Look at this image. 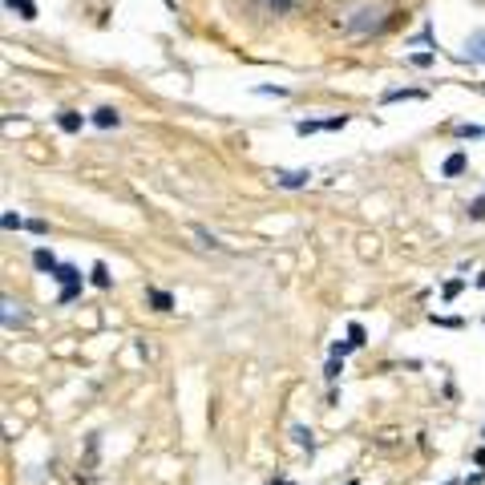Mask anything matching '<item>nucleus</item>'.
I'll use <instances>...</instances> for the list:
<instances>
[{
    "label": "nucleus",
    "instance_id": "nucleus-24",
    "mask_svg": "<svg viewBox=\"0 0 485 485\" xmlns=\"http://www.w3.org/2000/svg\"><path fill=\"white\" fill-rule=\"evenodd\" d=\"M275 485H291V482H275Z\"/></svg>",
    "mask_w": 485,
    "mask_h": 485
},
{
    "label": "nucleus",
    "instance_id": "nucleus-7",
    "mask_svg": "<svg viewBox=\"0 0 485 485\" xmlns=\"http://www.w3.org/2000/svg\"><path fill=\"white\" fill-rule=\"evenodd\" d=\"M57 126H61L65 134H81V126H85V117H81V114H73V110H65V114L57 117Z\"/></svg>",
    "mask_w": 485,
    "mask_h": 485
},
{
    "label": "nucleus",
    "instance_id": "nucleus-5",
    "mask_svg": "<svg viewBox=\"0 0 485 485\" xmlns=\"http://www.w3.org/2000/svg\"><path fill=\"white\" fill-rule=\"evenodd\" d=\"M33 263H37V271H49V275L61 267V263L53 259V251H49V247H37V251H33Z\"/></svg>",
    "mask_w": 485,
    "mask_h": 485
},
{
    "label": "nucleus",
    "instance_id": "nucleus-23",
    "mask_svg": "<svg viewBox=\"0 0 485 485\" xmlns=\"http://www.w3.org/2000/svg\"><path fill=\"white\" fill-rule=\"evenodd\" d=\"M477 283H482V287H485V271H482V279H477Z\"/></svg>",
    "mask_w": 485,
    "mask_h": 485
},
{
    "label": "nucleus",
    "instance_id": "nucleus-25",
    "mask_svg": "<svg viewBox=\"0 0 485 485\" xmlns=\"http://www.w3.org/2000/svg\"><path fill=\"white\" fill-rule=\"evenodd\" d=\"M449 485H457V482H449Z\"/></svg>",
    "mask_w": 485,
    "mask_h": 485
},
{
    "label": "nucleus",
    "instance_id": "nucleus-15",
    "mask_svg": "<svg viewBox=\"0 0 485 485\" xmlns=\"http://www.w3.org/2000/svg\"><path fill=\"white\" fill-rule=\"evenodd\" d=\"M291 437H296V445H312V433H307L303 425H296V429H291Z\"/></svg>",
    "mask_w": 485,
    "mask_h": 485
},
{
    "label": "nucleus",
    "instance_id": "nucleus-12",
    "mask_svg": "<svg viewBox=\"0 0 485 485\" xmlns=\"http://www.w3.org/2000/svg\"><path fill=\"white\" fill-rule=\"evenodd\" d=\"M21 227H28L21 214H17V210H4V231H21Z\"/></svg>",
    "mask_w": 485,
    "mask_h": 485
},
{
    "label": "nucleus",
    "instance_id": "nucleus-3",
    "mask_svg": "<svg viewBox=\"0 0 485 485\" xmlns=\"http://www.w3.org/2000/svg\"><path fill=\"white\" fill-rule=\"evenodd\" d=\"M465 61H477V65H485V33H473L469 41H465Z\"/></svg>",
    "mask_w": 485,
    "mask_h": 485
},
{
    "label": "nucleus",
    "instance_id": "nucleus-13",
    "mask_svg": "<svg viewBox=\"0 0 485 485\" xmlns=\"http://www.w3.org/2000/svg\"><path fill=\"white\" fill-rule=\"evenodd\" d=\"M12 307H17V303L4 300V323H8V327H12V323H21V312H12Z\"/></svg>",
    "mask_w": 485,
    "mask_h": 485
},
{
    "label": "nucleus",
    "instance_id": "nucleus-16",
    "mask_svg": "<svg viewBox=\"0 0 485 485\" xmlns=\"http://www.w3.org/2000/svg\"><path fill=\"white\" fill-rule=\"evenodd\" d=\"M457 134H461V138H482L485 130L482 126H457Z\"/></svg>",
    "mask_w": 485,
    "mask_h": 485
},
{
    "label": "nucleus",
    "instance_id": "nucleus-9",
    "mask_svg": "<svg viewBox=\"0 0 485 485\" xmlns=\"http://www.w3.org/2000/svg\"><path fill=\"white\" fill-rule=\"evenodd\" d=\"M4 4H8V8H17L24 21H37V4H33V0H4Z\"/></svg>",
    "mask_w": 485,
    "mask_h": 485
},
{
    "label": "nucleus",
    "instance_id": "nucleus-6",
    "mask_svg": "<svg viewBox=\"0 0 485 485\" xmlns=\"http://www.w3.org/2000/svg\"><path fill=\"white\" fill-rule=\"evenodd\" d=\"M117 121H121V114H117V110H110V105H101V110L93 114V126H101V130H114Z\"/></svg>",
    "mask_w": 485,
    "mask_h": 485
},
{
    "label": "nucleus",
    "instance_id": "nucleus-17",
    "mask_svg": "<svg viewBox=\"0 0 485 485\" xmlns=\"http://www.w3.org/2000/svg\"><path fill=\"white\" fill-rule=\"evenodd\" d=\"M469 219H485V198H477V203H469Z\"/></svg>",
    "mask_w": 485,
    "mask_h": 485
},
{
    "label": "nucleus",
    "instance_id": "nucleus-10",
    "mask_svg": "<svg viewBox=\"0 0 485 485\" xmlns=\"http://www.w3.org/2000/svg\"><path fill=\"white\" fill-rule=\"evenodd\" d=\"M114 279H110V267L105 263H93V287H110Z\"/></svg>",
    "mask_w": 485,
    "mask_h": 485
},
{
    "label": "nucleus",
    "instance_id": "nucleus-14",
    "mask_svg": "<svg viewBox=\"0 0 485 485\" xmlns=\"http://www.w3.org/2000/svg\"><path fill=\"white\" fill-rule=\"evenodd\" d=\"M348 336H352V344L356 348L364 344V327H360V323H348Z\"/></svg>",
    "mask_w": 485,
    "mask_h": 485
},
{
    "label": "nucleus",
    "instance_id": "nucleus-19",
    "mask_svg": "<svg viewBox=\"0 0 485 485\" xmlns=\"http://www.w3.org/2000/svg\"><path fill=\"white\" fill-rule=\"evenodd\" d=\"M336 376H340V360L332 356V364H327V372H323V380H336Z\"/></svg>",
    "mask_w": 485,
    "mask_h": 485
},
{
    "label": "nucleus",
    "instance_id": "nucleus-22",
    "mask_svg": "<svg viewBox=\"0 0 485 485\" xmlns=\"http://www.w3.org/2000/svg\"><path fill=\"white\" fill-rule=\"evenodd\" d=\"M255 93H275V97H283V93H287V90H283V85H259V90H255Z\"/></svg>",
    "mask_w": 485,
    "mask_h": 485
},
{
    "label": "nucleus",
    "instance_id": "nucleus-21",
    "mask_svg": "<svg viewBox=\"0 0 485 485\" xmlns=\"http://www.w3.org/2000/svg\"><path fill=\"white\" fill-rule=\"evenodd\" d=\"M457 291H461V279H453V283H445V300H453Z\"/></svg>",
    "mask_w": 485,
    "mask_h": 485
},
{
    "label": "nucleus",
    "instance_id": "nucleus-2",
    "mask_svg": "<svg viewBox=\"0 0 485 485\" xmlns=\"http://www.w3.org/2000/svg\"><path fill=\"white\" fill-rule=\"evenodd\" d=\"M307 178H312V170H275V186L283 190H300L307 186Z\"/></svg>",
    "mask_w": 485,
    "mask_h": 485
},
{
    "label": "nucleus",
    "instance_id": "nucleus-8",
    "mask_svg": "<svg viewBox=\"0 0 485 485\" xmlns=\"http://www.w3.org/2000/svg\"><path fill=\"white\" fill-rule=\"evenodd\" d=\"M146 300L154 303L158 312H170V307H174V296H170V291H158V287H150V291H146Z\"/></svg>",
    "mask_w": 485,
    "mask_h": 485
},
{
    "label": "nucleus",
    "instance_id": "nucleus-18",
    "mask_svg": "<svg viewBox=\"0 0 485 485\" xmlns=\"http://www.w3.org/2000/svg\"><path fill=\"white\" fill-rule=\"evenodd\" d=\"M296 130H300V134H316V130H323V121H300Z\"/></svg>",
    "mask_w": 485,
    "mask_h": 485
},
{
    "label": "nucleus",
    "instance_id": "nucleus-1",
    "mask_svg": "<svg viewBox=\"0 0 485 485\" xmlns=\"http://www.w3.org/2000/svg\"><path fill=\"white\" fill-rule=\"evenodd\" d=\"M53 279H57V283H65V291L57 296L61 303H69L73 296H77V287H81V271H77V267H69V263H65V267H57V271H53Z\"/></svg>",
    "mask_w": 485,
    "mask_h": 485
},
{
    "label": "nucleus",
    "instance_id": "nucleus-11",
    "mask_svg": "<svg viewBox=\"0 0 485 485\" xmlns=\"http://www.w3.org/2000/svg\"><path fill=\"white\" fill-rule=\"evenodd\" d=\"M405 97L416 101V97H425V93H420V90H393V93H384V101H405Z\"/></svg>",
    "mask_w": 485,
    "mask_h": 485
},
{
    "label": "nucleus",
    "instance_id": "nucleus-4",
    "mask_svg": "<svg viewBox=\"0 0 485 485\" xmlns=\"http://www.w3.org/2000/svg\"><path fill=\"white\" fill-rule=\"evenodd\" d=\"M465 166H469V158H465L461 150H457V154H449V158H445L441 174H445V178H457V174H465Z\"/></svg>",
    "mask_w": 485,
    "mask_h": 485
},
{
    "label": "nucleus",
    "instance_id": "nucleus-20",
    "mask_svg": "<svg viewBox=\"0 0 485 485\" xmlns=\"http://www.w3.org/2000/svg\"><path fill=\"white\" fill-rule=\"evenodd\" d=\"M267 4H271L275 12H291V4H296V0H267Z\"/></svg>",
    "mask_w": 485,
    "mask_h": 485
}]
</instances>
